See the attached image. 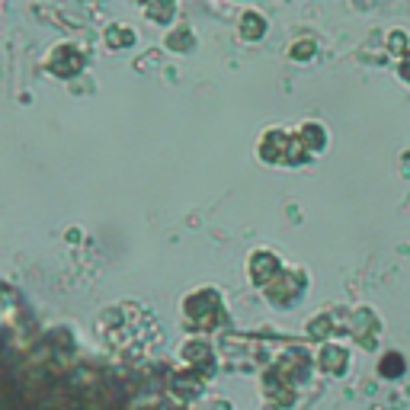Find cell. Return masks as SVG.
Wrapping results in <instances>:
<instances>
[{"mask_svg":"<svg viewBox=\"0 0 410 410\" xmlns=\"http://www.w3.org/2000/svg\"><path fill=\"white\" fill-rule=\"evenodd\" d=\"M343 349H337V346H327L324 353H320V359H324V368H330V372H343L346 368V362H343Z\"/></svg>","mask_w":410,"mask_h":410,"instance_id":"7a4b0ae2","label":"cell"},{"mask_svg":"<svg viewBox=\"0 0 410 410\" xmlns=\"http://www.w3.org/2000/svg\"><path fill=\"white\" fill-rule=\"evenodd\" d=\"M314 52V42H301V45H292V55L295 58H311Z\"/></svg>","mask_w":410,"mask_h":410,"instance_id":"5b68a950","label":"cell"},{"mask_svg":"<svg viewBox=\"0 0 410 410\" xmlns=\"http://www.w3.org/2000/svg\"><path fill=\"white\" fill-rule=\"evenodd\" d=\"M266 32V20L260 13H243V20H241V35L243 39H260V35Z\"/></svg>","mask_w":410,"mask_h":410,"instance_id":"6da1fadb","label":"cell"},{"mask_svg":"<svg viewBox=\"0 0 410 410\" xmlns=\"http://www.w3.org/2000/svg\"><path fill=\"white\" fill-rule=\"evenodd\" d=\"M404 372V359L397 353H388L385 356V362H382V375H388V378H394V375H401Z\"/></svg>","mask_w":410,"mask_h":410,"instance_id":"3957f363","label":"cell"},{"mask_svg":"<svg viewBox=\"0 0 410 410\" xmlns=\"http://www.w3.org/2000/svg\"><path fill=\"white\" fill-rule=\"evenodd\" d=\"M401 74H404V77H407V84H410V58H407V61H404V64H401Z\"/></svg>","mask_w":410,"mask_h":410,"instance_id":"8992f818","label":"cell"},{"mask_svg":"<svg viewBox=\"0 0 410 410\" xmlns=\"http://www.w3.org/2000/svg\"><path fill=\"white\" fill-rule=\"evenodd\" d=\"M404 45H407V35H404V32L391 35V52H394V55H407V52H404Z\"/></svg>","mask_w":410,"mask_h":410,"instance_id":"277c9868","label":"cell"}]
</instances>
